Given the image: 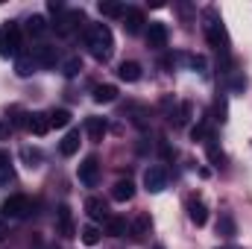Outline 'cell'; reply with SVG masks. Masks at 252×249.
I'll return each mask as SVG.
<instances>
[{"label": "cell", "mask_w": 252, "mask_h": 249, "mask_svg": "<svg viewBox=\"0 0 252 249\" xmlns=\"http://www.w3.org/2000/svg\"><path fill=\"white\" fill-rule=\"evenodd\" d=\"M100 15H106V18H124L126 9L121 3H109V0H103L100 3Z\"/></svg>", "instance_id": "23"}, {"label": "cell", "mask_w": 252, "mask_h": 249, "mask_svg": "<svg viewBox=\"0 0 252 249\" xmlns=\"http://www.w3.org/2000/svg\"><path fill=\"white\" fill-rule=\"evenodd\" d=\"M76 150H79V132L73 129V132H67V135L62 138V144H59V153H62V156H73Z\"/></svg>", "instance_id": "19"}, {"label": "cell", "mask_w": 252, "mask_h": 249, "mask_svg": "<svg viewBox=\"0 0 252 249\" xmlns=\"http://www.w3.org/2000/svg\"><path fill=\"white\" fill-rule=\"evenodd\" d=\"M124 27H126V32L129 35H135V32H141V24H144V15H141V9H126V15H124Z\"/></svg>", "instance_id": "14"}, {"label": "cell", "mask_w": 252, "mask_h": 249, "mask_svg": "<svg viewBox=\"0 0 252 249\" xmlns=\"http://www.w3.org/2000/svg\"><path fill=\"white\" fill-rule=\"evenodd\" d=\"M3 238H6V226L0 223V241H3Z\"/></svg>", "instance_id": "37"}, {"label": "cell", "mask_w": 252, "mask_h": 249, "mask_svg": "<svg viewBox=\"0 0 252 249\" xmlns=\"http://www.w3.org/2000/svg\"><path fill=\"white\" fill-rule=\"evenodd\" d=\"M118 76L124 79V82H138L141 79V64L138 62H124L118 67Z\"/></svg>", "instance_id": "17"}, {"label": "cell", "mask_w": 252, "mask_h": 249, "mask_svg": "<svg viewBox=\"0 0 252 249\" xmlns=\"http://www.w3.org/2000/svg\"><path fill=\"white\" fill-rule=\"evenodd\" d=\"M47 121H50V129H62V126L70 124V112L67 109H53L47 115Z\"/></svg>", "instance_id": "21"}, {"label": "cell", "mask_w": 252, "mask_h": 249, "mask_svg": "<svg viewBox=\"0 0 252 249\" xmlns=\"http://www.w3.org/2000/svg\"><path fill=\"white\" fill-rule=\"evenodd\" d=\"M106 229H109V235L121 238V235H126V220H121V217H109V220H106Z\"/></svg>", "instance_id": "26"}, {"label": "cell", "mask_w": 252, "mask_h": 249, "mask_svg": "<svg viewBox=\"0 0 252 249\" xmlns=\"http://www.w3.org/2000/svg\"><path fill=\"white\" fill-rule=\"evenodd\" d=\"M79 24H82V12H64L56 30H59L62 35H67V32H73V30H76Z\"/></svg>", "instance_id": "13"}, {"label": "cell", "mask_w": 252, "mask_h": 249, "mask_svg": "<svg viewBox=\"0 0 252 249\" xmlns=\"http://www.w3.org/2000/svg\"><path fill=\"white\" fill-rule=\"evenodd\" d=\"M208 158H211V161H214V164H217V167H220V164H223V161H226V156H223V153H220V150H217V144H214V141H211V138H208Z\"/></svg>", "instance_id": "29"}, {"label": "cell", "mask_w": 252, "mask_h": 249, "mask_svg": "<svg viewBox=\"0 0 252 249\" xmlns=\"http://www.w3.org/2000/svg\"><path fill=\"white\" fill-rule=\"evenodd\" d=\"M79 235H82V244H85V247H94V244L100 241V229H97V226H85Z\"/></svg>", "instance_id": "27"}, {"label": "cell", "mask_w": 252, "mask_h": 249, "mask_svg": "<svg viewBox=\"0 0 252 249\" xmlns=\"http://www.w3.org/2000/svg\"><path fill=\"white\" fill-rule=\"evenodd\" d=\"M56 226H59V235L62 238H73V217H70V208L59 205L56 208Z\"/></svg>", "instance_id": "8"}, {"label": "cell", "mask_w": 252, "mask_h": 249, "mask_svg": "<svg viewBox=\"0 0 252 249\" xmlns=\"http://www.w3.org/2000/svg\"><path fill=\"white\" fill-rule=\"evenodd\" d=\"M229 85H232V91H238V94H241V91L247 88V79H244V76H235V79H232Z\"/></svg>", "instance_id": "32"}, {"label": "cell", "mask_w": 252, "mask_h": 249, "mask_svg": "<svg viewBox=\"0 0 252 249\" xmlns=\"http://www.w3.org/2000/svg\"><path fill=\"white\" fill-rule=\"evenodd\" d=\"M132 235H135V241H141L144 235H150V217H147V214H141V217L132 223Z\"/></svg>", "instance_id": "25"}, {"label": "cell", "mask_w": 252, "mask_h": 249, "mask_svg": "<svg viewBox=\"0 0 252 249\" xmlns=\"http://www.w3.org/2000/svg\"><path fill=\"white\" fill-rule=\"evenodd\" d=\"M205 35H208V41H211V47H217V50H229V35H226V30H223V21L217 18V12L214 9H205Z\"/></svg>", "instance_id": "2"}, {"label": "cell", "mask_w": 252, "mask_h": 249, "mask_svg": "<svg viewBox=\"0 0 252 249\" xmlns=\"http://www.w3.org/2000/svg\"><path fill=\"white\" fill-rule=\"evenodd\" d=\"M32 59H35V64H41V67H53L56 64V47L38 44V47H32Z\"/></svg>", "instance_id": "9"}, {"label": "cell", "mask_w": 252, "mask_h": 249, "mask_svg": "<svg viewBox=\"0 0 252 249\" xmlns=\"http://www.w3.org/2000/svg\"><path fill=\"white\" fill-rule=\"evenodd\" d=\"M79 182L85 187H97V182H100V164H97L94 156H88V158L79 164Z\"/></svg>", "instance_id": "6"}, {"label": "cell", "mask_w": 252, "mask_h": 249, "mask_svg": "<svg viewBox=\"0 0 252 249\" xmlns=\"http://www.w3.org/2000/svg\"><path fill=\"white\" fill-rule=\"evenodd\" d=\"M9 132H12V126L6 124V121H0V141H6V138H9Z\"/></svg>", "instance_id": "34"}, {"label": "cell", "mask_w": 252, "mask_h": 249, "mask_svg": "<svg viewBox=\"0 0 252 249\" xmlns=\"http://www.w3.org/2000/svg\"><path fill=\"white\" fill-rule=\"evenodd\" d=\"M132 196H135V185H132L129 179L115 182V187H112V199H118V202H129Z\"/></svg>", "instance_id": "12"}, {"label": "cell", "mask_w": 252, "mask_h": 249, "mask_svg": "<svg viewBox=\"0 0 252 249\" xmlns=\"http://www.w3.org/2000/svg\"><path fill=\"white\" fill-rule=\"evenodd\" d=\"M18 47H21V30H18V24L0 27V56L3 59L18 56Z\"/></svg>", "instance_id": "3"}, {"label": "cell", "mask_w": 252, "mask_h": 249, "mask_svg": "<svg viewBox=\"0 0 252 249\" xmlns=\"http://www.w3.org/2000/svg\"><path fill=\"white\" fill-rule=\"evenodd\" d=\"M24 158H27V161H38L41 156H38L35 150H30V147H27V150H24Z\"/></svg>", "instance_id": "35"}, {"label": "cell", "mask_w": 252, "mask_h": 249, "mask_svg": "<svg viewBox=\"0 0 252 249\" xmlns=\"http://www.w3.org/2000/svg\"><path fill=\"white\" fill-rule=\"evenodd\" d=\"M85 211H88L91 220H109V208H106V202L100 196H88L85 199Z\"/></svg>", "instance_id": "10"}, {"label": "cell", "mask_w": 252, "mask_h": 249, "mask_svg": "<svg viewBox=\"0 0 252 249\" xmlns=\"http://www.w3.org/2000/svg\"><path fill=\"white\" fill-rule=\"evenodd\" d=\"M27 129H30L32 135H47V129H50V121H47V115H41V112L30 115V124H27Z\"/></svg>", "instance_id": "16"}, {"label": "cell", "mask_w": 252, "mask_h": 249, "mask_svg": "<svg viewBox=\"0 0 252 249\" xmlns=\"http://www.w3.org/2000/svg\"><path fill=\"white\" fill-rule=\"evenodd\" d=\"M115 97H118V88L115 85H97L94 88V100L97 103H112Z\"/></svg>", "instance_id": "22"}, {"label": "cell", "mask_w": 252, "mask_h": 249, "mask_svg": "<svg viewBox=\"0 0 252 249\" xmlns=\"http://www.w3.org/2000/svg\"><path fill=\"white\" fill-rule=\"evenodd\" d=\"M64 6L59 3V0H50V12H62Z\"/></svg>", "instance_id": "36"}, {"label": "cell", "mask_w": 252, "mask_h": 249, "mask_svg": "<svg viewBox=\"0 0 252 249\" xmlns=\"http://www.w3.org/2000/svg\"><path fill=\"white\" fill-rule=\"evenodd\" d=\"M188 118H190V103H182V106H179V118H176V121H179V124H185Z\"/></svg>", "instance_id": "31"}, {"label": "cell", "mask_w": 252, "mask_h": 249, "mask_svg": "<svg viewBox=\"0 0 252 249\" xmlns=\"http://www.w3.org/2000/svg\"><path fill=\"white\" fill-rule=\"evenodd\" d=\"M27 30H30V35H44V32H47V21H44L41 15H32V18L27 21Z\"/></svg>", "instance_id": "24"}, {"label": "cell", "mask_w": 252, "mask_h": 249, "mask_svg": "<svg viewBox=\"0 0 252 249\" xmlns=\"http://www.w3.org/2000/svg\"><path fill=\"white\" fill-rule=\"evenodd\" d=\"M15 179V170H12V158L0 150V187H6Z\"/></svg>", "instance_id": "18"}, {"label": "cell", "mask_w": 252, "mask_h": 249, "mask_svg": "<svg viewBox=\"0 0 252 249\" xmlns=\"http://www.w3.org/2000/svg\"><path fill=\"white\" fill-rule=\"evenodd\" d=\"M147 44L153 47V50H161V47H167V27L164 24H150V30H147Z\"/></svg>", "instance_id": "7"}, {"label": "cell", "mask_w": 252, "mask_h": 249, "mask_svg": "<svg viewBox=\"0 0 252 249\" xmlns=\"http://www.w3.org/2000/svg\"><path fill=\"white\" fill-rule=\"evenodd\" d=\"M190 138H193V141L205 138V126H202V124H199V126H193V129H190Z\"/></svg>", "instance_id": "33"}, {"label": "cell", "mask_w": 252, "mask_h": 249, "mask_svg": "<svg viewBox=\"0 0 252 249\" xmlns=\"http://www.w3.org/2000/svg\"><path fill=\"white\" fill-rule=\"evenodd\" d=\"M79 70H82V59H79V56H70V59L62 64V73H64V76H76Z\"/></svg>", "instance_id": "28"}, {"label": "cell", "mask_w": 252, "mask_h": 249, "mask_svg": "<svg viewBox=\"0 0 252 249\" xmlns=\"http://www.w3.org/2000/svg\"><path fill=\"white\" fill-rule=\"evenodd\" d=\"M85 41H88V50H91V56H94L97 62H109V59H112L115 38H112V30H109L106 24H94V27L88 30V35H85Z\"/></svg>", "instance_id": "1"}, {"label": "cell", "mask_w": 252, "mask_h": 249, "mask_svg": "<svg viewBox=\"0 0 252 249\" xmlns=\"http://www.w3.org/2000/svg\"><path fill=\"white\" fill-rule=\"evenodd\" d=\"M27 211H30V199H27L24 193H15V196H9V199L3 202V217L18 220V217H27Z\"/></svg>", "instance_id": "4"}, {"label": "cell", "mask_w": 252, "mask_h": 249, "mask_svg": "<svg viewBox=\"0 0 252 249\" xmlns=\"http://www.w3.org/2000/svg\"><path fill=\"white\" fill-rule=\"evenodd\" d=\"M188 214L196 226H205V220H208V208H205V202H199V199H190L188 202Z\"/></svg>", "instance_id": "15"}, {"label": "cell", "mask_w": 252, "mask_h": 249, "mask_svg": "<svg viewBox=\"0 0 252 249\" xmlns=\"http://www.w3.org/2000/svg\"><path fill=\"white\" fill-rule=\"evenodd\" d=\"M226 238H232L235 235V223H232V217H220V226H217Z\"/></svg>", "instance_id": "30"}, {"label": "cell", "mask_w": 252, "mask_h": 249, "mask_svg": "<svg viewBox=\"0 0 252 249\" xmlns=\"http://www.w3.org/2000/svg\"><path fill=\"white\" fill-rule=\"evenodd\" d=\"M156 249H161V247H156Z\"/></svg>", "instance_id": "38"}, {"label": "cell", "mask_w": 252, "mask_h": 249, "mask_svg": "<svg viewBox=\"0 0 252 249\" xmlns=\"http://www.w3.org/2000/svg\"><path fill=\"white\" fill-rule=\"evenodd\" d=\"M35 67H38V64H35V59H32V53H24V56L15 59V70H18V76H30Z\"/></svg>", "instance_id": "20"}, {"label": "cell", "mask_w": 252, "mask_h": 249, "mask_svg": "<svg viewBox=\"0 0 252 249\" xmlns=\"http://www.w3.org/2000/svg\"><path fill=\"white\" fill-rule=\"evenodd\" d=\"M85 132H88V138H91V141H103V138H106V132H109V124H106L103 118H91V121L85 124Z\"/></svg>", "instance_id": "11"}, {"label": "cell", "mask_w": 252, "mask_h": 249, "mask_svg": "<svg viewBox=\"0 0 252 249\" xmlns=\"http://www.w3.org/2000/svg\"><path fill=\"white\" fill-rule=\"evenodd\" d=\"M144 185H147L150 193L164 190V187H167V170H164V167H158V164L147 167V173H144Z\"/></svg>", "instance_id": "5"}]
</instances>
